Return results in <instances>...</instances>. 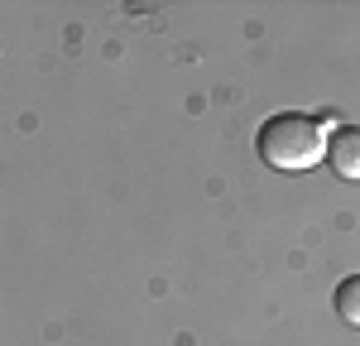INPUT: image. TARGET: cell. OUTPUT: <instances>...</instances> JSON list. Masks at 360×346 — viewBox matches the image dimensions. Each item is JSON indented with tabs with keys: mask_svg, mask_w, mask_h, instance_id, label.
<instances>
[{
	"mask_svg": "<svg viewBox=\"0 0 360 346\" xmlns=\"http://www.w3.org/2000/svg\"><path fill=\"white\" fill-rule=\"evenodd\" d=\"M327 140L332 135H322V120H312L303 111H278L269 115L264 125H259V159L269 164L274 173H307L317 169L322 159H327Z\"/></svg>",
	"mask_w": 360,
	"mask_h": 346,
	"instance_id": "obj_1",
	"label": "cell"
},
{
	"mask_svg": "<svg viewBox=\"0 0 360 346\" xmlns=\"http://www.w3.org/2000/svg\"><path fill=\"white\" fill-rule=\"evenodd\" d=\"M327 164L346 183H360V125H341L332 140H327Z\"/></svg>",
	"mask_w": 360,
	"mask_h": 346,
	"instance_id": "obj_2",
	"label": "cell"
},
{
	"mask_svg": "<svg viewBox=\"0 0 360 346\" xmlns=\"http://www.w3.org/2000/svg\"><path fill=\"white\" fill-rule=\"evenodd\" d=\"M336 317H341L346 327H360V274H351V279L336 284Z\"/></svg>",
	"mask_w": 360,
	"mask_h": 346,
	"instance_id": "obj_3",
	"label": "cell"
}]
</instances>
